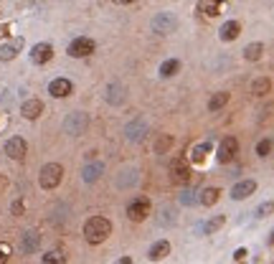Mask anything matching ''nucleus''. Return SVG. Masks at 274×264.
<instances>
[{
  "label": "nucleus",
  "mask_w": 274,
  "mask_h": 264,
  "mask_svg": "<svg viewBox=\"0 0 274 264\" xmlns=\"http://www.w3.org/2000/svg\"><path fill=\"white\" fill-rule=\"evenodd\" d=\"M3 150H6V155H8L11 160L21 163V160H26V153H28V142H26L21 135H13V137H8V140H6Z\"/></svg>",
  "instance_id": "423d86ee"
},
{
  "label": "nucleus",
  "mask_w": 274,
  "mask_h": 264,
  "mask_svg": "<svg viewBox=\"0 0 274 264\" xmlns=\"http://www.w3.org/2000/svg\"><path fill=\"white\" fill-rule=\"evenodd\" d=\"M28 56H31V61H33L36 66H44V64H49V61L54 59V46L46 44V41H41V44H36V46L28 51Z\"/></svg>",
  "instance_id": "9d476101"
},
{
  "label": "nucleus",
  "mask_w": 274,
  "mask_h": 264,
  "mask_svg": "<svg viewBox=\"0 0 274 264\" xmlns=\"http://www.w3.org/2000/svg\"><path fill=\"white\" fill-rule=\"evenodd\" d=\"M170 254V241L168 239H158L150 249H147V259L150 261H160V259H165Z\"/></svg>",
  "instance_id": "dca6fc26"
},
{
  "label": "nucleus",
  "mask_w": 274,
  "mask_h": 264,
  "mask_svg": "<svg viewBox=\"0 0 274 264\" xmlns=\"http://www.w3.org/2000/svg\"><path fill=\"white\" fill-rule=\"evenodd\" d=\"M8 259H11V249L8 246H0V264H8Z\"/></svg>",
  "instance_id": "473e14b6"
},
{
  "label": "nucleus",
  "mask_w": 274,
  "mask_h": 264,
  "mask_svg": "<svg viewBox=\"0 0 274 264\" xmlns=\"http://www.w3.org/2000/svg\"><path fill=\"white\" fill-rule=\"evenodd\" d=\"M269 92H271V79L269 77H256L251 82V94L254 97H266Z\"/></svg>",
  "instance_id": "4be33fe9"
},
{
  "label": "nucleus",
  "mask_w": 274,
  "mask_h": 264,
  "mask_svg": "<svg viewBox=\"0 0 274 264\" xmlns=\"http://www.w3.org/2000/svg\"><path fill=\"white\" fill-rule=\"evenodd\" d=\"M150 213H152V203H150V198H145V196H135V198L127 203V218L135 221V223L145 221Z\"/></svg>",
  "instance_id": "7ed1b4c3"
},
{
  "label": "nucleus",
  "mask_w": 274,
  "mask_h": 264,
  "mask_svg": "<svg viewBox=\"0 0 274 264\" xmlns=\"http://www.w3.org/2000/svg\"><path fill=\"white\" fill-rule=\"evenodd\" d=\"M266 241H269V246H274V229H271V234H269V239H266Z\"/></svg>",
  "instance_id": "e433bc0d"
},
{
  "label": "nucleus",
  "mask_w": 274,
  "mask_h": 264,
  "mask_svg": "<svg viewBox=\"0 0 274 264\" xmlns=\"http://www.w3.org/2000/svg\"><path fill=\"white\" fill-rule=\"evenodd\" d=\"M87 125H89V117L84 115V112H69L66 115V120H64V130L69 132V135H82V132H87Z\"/></svg>",
  "instance_id": "0eeeda50"
},
{
  "label": "nucleus",
  "mask_w": 274,
  "mask_h": 264,
  "mask_svg": "<svg viewBox=\"0 0 274 264\" xmlns=\"http://www.w3.org/2000/svg\"><path fill=\"white\" fill-rule=\"evenodd\" d=\"M175 28H178V18H175L173 13H158V16L152 18V31L160 33V36H168V33H173Z\"/></svg>",
  "instance_id": "6e6552de"
},
{
  "label": "nucleus",
  "mask_w": 274,
  "mask_h": 264,
  "mask_svg": "<svg viewBox=\"0 0 274 264\" xmlns=\"http://www.w3.org/2000/svg\"><path fill=\"white\" fill-rule=\"evenodd\" d=\"M170 178L178 185H185L190 180V168H188V160L185 158H175V163L170 165Z\"/></svg>",
  "instance_id": "9b49d317"
},
{
  "label": "nucleus",
  "mask_w": 274,
  "mask_h": 264,
  "mask_svg": "<svg viewBox=\"0 0 274 264\" xmlns=\"http://www.w3.org/2000/svg\"><path fill=\"white\" fill-rule=\"evenodd\" d=\"M44 264H66V256L61 251H46L44 254Z\"/></svg>",
  "instance_id": "7c9ffc66"
},
{
  "label": "nucleus",
  "mask_w": 274,
  "mask_h": 264,
  "mask_svg": "<svg viewBox=\"0 0 274 264\" xmlns=\"http://www.w3.org/2000/svg\"><path fill=\"white\" fill-rule=\"evenodd\" d=\"M271 150H274V140H271V137H264V140L256 142V155H259V158H269Z\"/></svg>",
  "instance_id": "c85d7f7f"
},
{
  "label": "nucleus",
  "mask_w": 274,
  "mask_h": 264,
  "mask_svg": "<svg viewBox=\"0 0 274 264\" xmlns=\"http://www.w3.org/2000/svg\"><path fill=\"white\" fill-rule=\"evenodd\" d=\"M61 180H64V165H61V163H46V165L41 168V173H38V185H41L44 191L59 188Z\"/></svg>",
  "instance_id": "f03ea898"
},
{
  "label": "nucleus",
  "mask_w": 274,
  "mask_h": 264,
  "mask_svg": "<svg viewBox=\"0 0 274 264\" xmlns=\"http://www.w3.org/2000/svg\"><path fill=\"white\" fill-rule=\"evenodd\" d=\"M102 173H104L102 163H87L84 170H82V178H84V183H97L102 178Z\"/></svg>",
  "instance_id": "412c9836"
},
{
  "label": "nucleus",
  "mask_w": 274,
  "mask_h": 264,
  "mask_svg": "<svg viewBox=\"0 0 274 264\" xmlns=\"http://www.w3.org/2000/svg\"><path fill=\"white\" fill-rule=\"evenodd\" d=\"M228 99H231L228 92H216V94L208 99V112H221V109L228 104Z\"/></svg>",
  "instance_id": "b1692460"
},
{
  "label": "nucleus",
  "mask_w": 274,
  "mask_h": 264,
  "mask_svg": "<svg viewBox=\"0 0 274 264\" xmlns=\"http://www.w3.org/2000/svg\"><path fill=\"white\" fill-rule=\"evenodd\" d=\"M94 51H97V44H94V39H89V36L74 39V41L69 44V49H66V54H69L71 59H87V56H92Z\"/></svg>",
  "instance_id": "20e7f679"
},
{
  "label": "nucleus",
  "mask_w": 274,
  "mask_h": 264,
  "mask_svg": "<svg viewBox=\"0 0 274 264\" xmlns=\"http://www.w3.org/2000/svg\"><path fill=\"white\" fill-rule=\"evenodd\" d=\"M208 153H211V142H201V145H195V147L190 150V160H193V163H203V160L208 158Z\"/></svg>",
  "instance_id": "bb28decb"
},
{
  "label": "nucleus",
  "mask_w": 274,
  "mask_h": 264,
  "mask_svg": "<svg viewBox=\"0 0 274 264\" xmlns=\"http://www.w3.org/2000/svg\"><path fill=\"white\" fill-rule=\"evenodd\" d=\"M218 198H221V188H218V185H206V188L198 193V203H201V206H206V208L216 206V203H218Z\"/></svg>",
  "instance_id": "2eb2a0df"
},
{
  "label": "nucleus",
  "mask_w": 274,
  "mask_h": 264,
  "mask_svg": "<svg viewBox=\"0 0 274 264\" xmlns=\"http://www.w3.org/2000/svg\"><path fill=\"white\" fill-rule=\"evenodd\" d=\"M11 211H13V216H21V213H23V201H21V198H18V201H13Z\"/></svg>",
  "instance_id": "72a5a7b5"
},
{
  "label": "nucleus",
  "mask_w": 274,
  "mask_h": 264,
  "mask_svg": "<svg viewBox=\"0 0 274 264\" xmlns=\"http://www.w3.org/2000/svg\"><path fill=\"white\" fill-rule=\"evenodd\" d=\"M49 94H51L54 99H66V97L74 94V82L66 79V77H56V79L49 84Z\"/></svg>",
  "instance_id": "1a4fd4ad"
},
{
  "label": "nucleus",
  "mask_w": 274,
  "mask_h": 264,
  "mask_svg": "<svg viewBox=\"0 0 274 264\" xmlns=\"http://www.w3.org/2000/svg\"><path fill=\"white\" fill-rule=\"evenodd\" d=\"M38 249V234L36 231H26L23 234V251L26 254H33Z\"/></svg>",
  "instance_id": "cd10ccee"
},
{
  "label": "nucleus",
  "mask_w": 274,
  "mask_h": 264,
  "mask_svg": "<svg viewBox=\"0 0 274 264\" xmlns=\"http://www.w3.org/2000/svg\"><path fill=\"white\" fill-rule=\"evenodd\" d=\"M114 3H122V6H127V3H137V0H114Z\"/></svg>",
  "instance_id": "4c0bfd02"
},
{
  "label": "nucleus",
  "mask_w": 274,
  "mask_h": 264,
  "mask_svg": "<svg viewBox=\"0 0 274 264\" xmlns=\"http://www.w3.org/2000/svg\"><path fill=\"white\" fill-rule=\"evenodd\" d=\"M21 115H23L26 120H38V117L44 115V102H41L38 97L26 99V102L21 104Z\"/></svg>",
  "instance_id": "ddd939ff"
},
{
  "label": "nucleus",
  "mask_w": 274,
  "mask_h": 264,
  "mask_svg": "<svg viewBox=\"0 0 274 264\" xmlns=\"http://www.w3.org/2000/svg\"><path fill=\"white\" fill-rule=\"evenodd\" d=\"M11 36V23H3L0 26V39H8Z\"/></svg>",
  "instance_id": "f704fd0d"
},
{
  "label": "nucleus",
  "mask_w": 274,
  "mask_h": 264,
  "mask_svg": "<svg viewBox=\"0 0 274 264\" xmlns=\"http://www.w3.org/2000/svg\"><path fill=\"white\" fill-rule=\"evenodd\" d=\"M236 155H239V140H236L233 135L223 137V140L218 142V150H216V160H218L221 165H228V163H233V160H236Z\"/></svg>",
  "instance_id": "39448f33"
},
{
  "label": "nucleus",
  "mask_w": 274,
  "mask_h": 264,
  "mask_svg": "<svg viewBox=\"0 0 274 264\" xmlns=\"http://www.w3.org/2000/svg\"><path fill=\"white\" fill-rule=\"evenodd\" d=\"M249 259V249L246 246H239L236 251H233V261H239V264H244Z\"/></svg>",
  "instance_id": "2f4dec72"
},
{
  "label": "nucleus",
  "mask_w": 274,
  "mask_h": 264,
  "mask_svg": "<svg viewBox=\"0 0 274 264\" xmlns=\"http://www.w3.org/2000/svg\"><path fill=\"white\" fill-rule=\"evenodd\" d=\"M264 56V44L261 41H251L246 49H244V59L246 61H259Z\"/></svg>",
  "instance_id": "393cba45"
},
{
  "label": "nucleus",
  "mask_w": 274,
  "mask_h": 264,
  "mask_svg": "<svg viewBox=\"0 0 274 264\" xmlns=\"http://www.w3.org/2000/svg\"><path fill=\"white\" fill-rule=\"evenodd\" d=\"M178 71H180V61H178V59H168V61L160 64V77H165V79L175 77Z\"/></svg>",
  "instance_id": "a878e982"
},
{
  "label": "nucleus",
  "mask_w": 274,
  "mask_h": 264,
  "mask_svg": "<svg viewBox=\"0 0 274 264\" xmlns=\"http://www.w3.org/2000/svg\"><path fill=\"white\" fill-rule=\"evenodd\" d=\"M271 213H274V201H264V203H259L256 211H254L256 218H269Z\"/></svg>",
  "instance_id": "c756f323"
},
{
  "label": "nucleus",
  "mask_w": 274,
  "mask_h": 264,
  "mask_svg": "<svg viewBox=\"0 0 274 264\" xmlns=\"http://www.w3.org/2000/svg\"><path fill=\"white\" fill-rule=\"evenodd\" d=\"M114 264H135V261H132V256H120Z\"/></svg>",
  "instance_id": "c9c22d12"
},
{
  "label": "nucleus",
  "mask_w": 274,
  "mask_h": 264,
  "mask_svg": "<svg viewBox=\"0 0 274 264\" xmlns=\"http://www.w3.org/2000/svg\"><path fill=\"white\" fill-rule=\"evenodd\" d=\"M23 49V39H13V41H6L0 44V61H13Z\"/></svg>",
  "instance_id": "4468645a"
},
{
  "label": "nucleus",
  "mask_w": 274,
  "mask_h": 264,
  "mask_svg": "<svg viewBox=\"0 0 274 264\" xmlns=\"http://www.w3.org/2000/svg\"><path fill=\"white\" fill-rule=\"evenodd\" d=\"M152 147H155L158 155H165V153H170L175 147V137L170 132H160V135H155V145Z\"/></svg>",
  "instance_id": "6ab92c4d"
},
{
  "label": "nucleus",
  "mask_w": 274,
  "mask_h": 264,
  "mask_svg": "<svg viewBox=\"0 0 274 264\" xmlns=\"http://www.w3.org/2000/svg\"><path fill=\"white\" fill-rule=\"evenodd\" d=\"M223 223H226V216H223V213H218V216H211L206 223H201V226H198V231H201L203 236H211V234L221 231V229H223Z\"/></svg>",
  "instance_id": "aec40b11"
},
{
  "label": "nucleus",
  "mask_w": 274,
  "mask_h": 264,
  "mask_svg": "<svg viewBox=\"0 0 274 264\" xmlns=\"http://www.w3.org/2000/svg\"><path fill=\"white\" fill-rule=\"evenodd\" d=\"M198 11L206 18H216L218 13H223V0H198Z\"/></svg>",
  "instance_id": "f3484780"
},
{
  "label": "nucleus",
  "mask_w": 274,
  "mask_h": 264,
  "mask_svg": "<svg viewBox=\"0 0 274 264\" xmlns=\"http://www.w3.org/2000/svg\"><path fill=\"white\" fill-rule=\"evenodd\" d=\"M256 180H251V178H246V180H239V183H233V188H231V198L233 201H246L249 196H254L256 193Z\"/></svg>",
  "instance_id": "f8f14e48"
},
{
  "label": "nucleus",
  "mask_w": 274,
  "mask_h": 264,
  "mask_svg": "<svg viewBox=\"0 0 274 264\" xmlns=\"http://www.w3.org/2000/svg\"><path fill=\"white\" fill-rule=\"evenodd\" d=\"M218 36H221V41H236L239 36H241V23L239 21H226L223 26H221V31H218Z\"/></svg>",
  "instance_id": "a211bd4d"
},
{
  "label": "nucleus",
  "mask_w": 274,
  "mask_h": 264,
  "mask_svg": "<svg viewBox=\"0 0 274 264\" xmlns=\"http://www.w3.org/2000/svg\"><path fill=\"white\" fill-rule=\"evenodd\" d=\"M109 236H112V221L107 216H89L84 221V239H87V244L97 246V244H104Z\"/></svg>",
  "instance_id": "f257e3e1"
},
{
  "label": "nucleus",
  "mask_w": 274,
  "mask_h": 264,
  "mask_svg": "<svg viewBox=\"0 0 274 264\" xmlns=\"http://www.w3.org/2000/svg\"><path fill=\"white\" fill-rule=\"evenodd\" d=\"M125 132H127V140H135V142H140V140L145 137V132H147V125H145L142 120H137V122H130Z\"/></svg>",
  "instance_id": "5701e85b"
}]
</instances>
